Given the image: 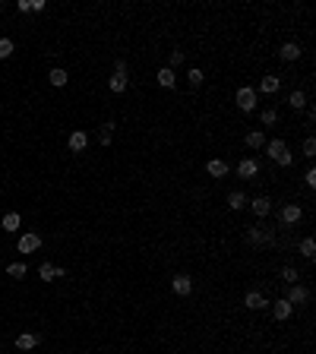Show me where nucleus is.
Returning <instances> with one entry per match:
<instances>
[{
	"label": "nucleus",
	"mask_w": 316,
	"mask_h": 354,
	"mask_svg": "<svg viewBox=\"0 0 316 354\" xmlns=\"http://www.w3.org/2000/svg\"><path fill=\"white\" fill-rule=\"evenodd\" d=\"M237 108L240 111H253L256 108V89H250V86L237 89Z\"/></svg>",
	"instance_id": "nucleus-4"
},
{
	"label": "nucleus",
	"mask_w": 316,
	"mask_h": 354,
	"mask_svg": "<svg viewBox=\"0 0 316 354\" xmlns=\"http://www.w3.org/2000/svg\"><path fill=\"white\" fill-rule=\"evenodd\" d=\"M278 86H282V79H278V76H263V82H260V89L266 92V95H275Z\"/></svg>",
	"instance_id": "nucleus-15"
},
{
	"label": "nucleus",
	"mask_w": 316,
	"mask_h": 354,
	"mask_svg": "<svg viewBox=\"0 0 316 354\" xmlns=\"http://www.w3.org/2000/svg\"><path fill=\"white\" fill-rule=\"evenodd\" d=\"M41 341V335L38 332H22L19 338H16V348H22V351H29V348H35Z\"/></svg>",
	"instance_id": "nucleus-11"
},
{
	"label": "nucleus",
	"mask_w": 316,
	"mask_h": 354,
	"mask_svg": "<svg viewBox=\"0 0 316 354\" xmlns=\"http://www.w3.org/2000/svg\"><path fill=\"white\" fill-rule=\"evenodd\" d=\"M38 275L44 278V281H54V278H64L67 272L60 266H54V263H41V269H38Z\"/></svg>",
	"instance_id": "nucleus-8"
},
{
	"label": "nucleus",
	"mask_w": 316,
	"mask_h": 354,
	"mask_svg": "<svg viewBox=\"0 0 316 354\" xmlns=\"http://www.w3.org/2000/svg\"><path fill=\"white\" fill-rule=\"evenodd\" d=\"M285 301H288L291 307H294V304H307V301H310V291L303 288V285H291V291H288Z\"/></svg>",
	"instance_id": "nucleus-6"
},
{
	"label": "nucleus",
	"mask_w": 316,
	"mask_h": 354,
	"mask_svg": "<svg viewBox=\"0 0 316 354\" xmlns=\"http://www.w3.org/2000/svg\"><path fill=\"white\" fill-rule=\"evenodd\" d=\"M278 57H282V61H297L300 57V48L294 41H288V44H282V51H278Z\"/></svg>",
	"instance_id": "nucleus-16"
},
{
	"label": "nucleus",
	"mask_w": 316,
	"mask_h": 354,
	"mask_svg": "<svg viewBox=\"0 0 316 354\" xmlns=\"http://www.w3.org/2000/svg\"><path fill=\"white\" fill-rule=\"evenodd\" d=\"M266 152H269V158H272L275 164H282V168H288V164L294 161V155H291L288 146H285V139H272V143L266 146Z\"/></svg>",
	"instance_id": "nucleus-1"
},
{
	"label": "nucleus",
	"mask_w": 316,
	"mask_h": 354,
	"mask_svg": "<svg viewBox=\"0 0 316 354\" xmlns=\"http://www.w3.org/2000/svg\"><path fill=\"white\" fill-rule=\"evenodd\" d=\"M127 82H130V79H127V64L117 61V73L111 76L108 86H111V92H117V95H120V92H127Z\"/></svg>",
	"instance_id": "nucleus-3"
},
{
	"label": "nucleus",
	"mask_w": 316,
	"mask_h": 354,
	"mask_svg": "<svg viewBox=\"0 0 316 354\" xmlns=\"http://www.w3.org/2000/svg\"><path fill=\"white\" fill-rule=\"evenodd\" d=\"M272 313H275V320H288V316H291V304L282 298V301H275L272 304Z\"/></svg>",
	"instance_id": "nucleus-17"
},
{
	"label": "nucleus",
	"mask_w": 316,
	"mask_h": 354,
	"mask_svg": "<svg viewBox=\"0 0 316 354\" xmlns=\"http://www.w3.org/2000/svg\"><path fill=\"white\" fill-rule=\"evenodd\" d=\"M111 136H114V124L108 121V124L101 127V136H98V139H101V146H108V143H111Z\"/></svg>",
	"instance_id": "nucleus-26"
},
{
	"label": "nucleus",
	"mask_w": 316,
	"mask_h": 354,
	"mask_svg": "<svg viewBox=\"0 0 316 354\" xmlns=\"http://www.w3.org/2000/svg\"><path fill=\"white\" fill-rule=\"evenodd\" d=\"M171 288H174V294H180V298H186V294L193 291V281H190V275H174Z\"/></svg>",
	"instance_id": "nucleus-7"
},
{
	"label": "nucleus",
	"mask_w": 316,
	"mask_h": 354,
	"mask_svg": "<svg viewBox=\"0 0 316 354\" xmlns=\"http://www.w3.org/2000/svg\"><path fill=\"white\" fill-rule=\"evenodd\" d=\"M177 64H183V51H174V54H171V70L177 67Z\"/></svg>",
	"instance_id": "nucleus-33"
},
{
	"label": "nucleus",
	"mask_w": 316,
	"mask_h": 354,
	"mask_svg": "<svg viewBox=\"0 0 316 354\" xmlns=\"http://www.w3.org/2000/svg\"><path fill=\"white\" fill-rule=\"evenodd\" d=\"M67 70H60V67H57V70H51V82H54V86H67Z\"/></svg>",
	"instance_id": "nucleus-25"
},
{
	"label": "nucleus",
	"mask_w": 316,
	"mask_h": 354,
	"mask_svg": "<svg viewBox=\"0 0 316 354\" xmlns=\"http://www.w3.org/2000/svg\"><path fill=\"white\" fill-rule=\"evenodd\" d=\"M282 278L288 281V285H297V278H300V275H297V269H291V266H285V269H282Z\"/></svg>",
	"instance_id": "nucleus-27"
},
{
	"label": "nucleus",
	"mask_w": 316,
	"mask_h": 354,
	"mask_svg": "<svg viewBox=\"0 0 316 354\" xmlns=\"http://www.w3.org/2000/svg\"><path fill=\"white\" fill-rule=\"evenodd\" d=\"M247 241L256 244V247L275 244V231H272V228H263V225H253V228H247Z\"/></svg>",
	"instance_id": "nucleus-2"
},
{
	"label": "nucleus",
	"mask_w": 316,
	"mask_h": 354,
	"mask_svg": "<svg viewBox=\"0 0 316 354\" xmlns=\"http://www.w3.org/2000/svg\"><path fill=\"white\" fill-rule=\"evenodd\" d=\"M243 304H247V310H263V307H266L269 301L263 298L260 291H250V294H247V301H243Z\"/></svg>",
	"instance_id": "nucleus-14"
},
{
	"label": "nucleus",
	"mask_w": 316,
	"mask_h": 354,
	"mask_svg": "<svg viewBox=\"0 0 316 354\" xmlns=\"http://www.w3.org/2000/svg\"><path fill=\"white\" fill-rule=\"evenodd\" d=\"M7 272L13 275V278H22V275H26V263H13V266H7Z\"/></svg>",
	"instance_id": "nucleus-30"
},
{
	"label": "nucleus",
	"mask_w": 316,
	"mask_h": 354,
	"mask_svg": "<svg viewBox=\"0 0 316 354\" xmlns=\"http://www.w3.org/2000/svg\"><path fill=\"white\" fill-rule=\"evenodd\" d=\"M288 104H291L294 111H300L303 104H307V95H303V92H291V95H288Z\"/></svg>",
	"instance_id": "nucleus-23"
},
{
	"label": "nucleus",
	"mask_w": 316,
	"mask_h": 354,
	"mask_svg": "<svg viewBox=\"0 0 316 354\" xmlns=\"http://www.w3.org/2000/svg\"><path fill=\"white\" fill-rule=\"evenodd\" d=\"M228 206H231V209H243V206H247V196H243L240 190H234V193L228 196Z\"/></svg>",
	"instance_id": "nucleus-24"
},
{
	"label": "nucleus",
	"mask_w": 316,
	"mask_h": 354,
	"mask_svg": "<svg viewBox=\"0 0 316 354\" xmlns=\"http://www.w3.org/2000/svg\"><path fill=\"white\" fill-rule=\"evenodd\" d=\"M275 121H278V111H275V108H269V111H263V124H266V127H272Z\"/></svg>",
	"instance_id": "nucleus-32"
},
{
	"label": "nucleus",
	"mask_w": 316,
	"mask_h": 354,
	"mask_svg": "<svg viewBox=\"0 0 316 354\" xmlns=\"http://www.w3.org/2000/svg\"><path fill=\"white\" fill-rule=\"evenodd\" d=\"M38 247H41L38 234H22L19 238V253H32V250H38Z\"/></svg>",
	"instance_id": "nucleus-9"
},
{
	"label": "nucleus",
	"mask_w": 316,
	"mask_h": 354,
	"mask_svg": "<svg viewBox=\"0 0 316 354\" xmlns=\"http://www.w3.org/2000/svg\"><path fill=\"white\" fill-rule=\"evenodd\" d=\"M300 256H307V259L316 256V244H313V238H303V241H300Z\"/></svg>",
	"instance_id": "nucleus-22"
},
{
	"label": "nucleus",
	"mask_w": 316,
	"mask_h": 354,
	"mask_svg": "<svg viewBox=\"0 0 316 354\" xmlns=\"http://www.w3.org/2000/svg\"><path fill=\"white\" fill-rule=\"evenodd\" d=\"M206 171H209V177H225L228 174V164L221 161V158H212V161L206 164Z\"/></svg>",
	"instance_id": "nucleus-13"
},
{
	"label": "nucleus",
	"mask_w": 316,
	"mask_h": 354,
	"mask_svg": "<svg viewBox=\"0 0 316 354\" xmlns=\"http://www.w3.org/2000/svg\"><path fill=\"white\" fill-rule=\"evenodd\" d=\"M186 76H190V86H193V89H196V86H203V70H196V67H193Z\"/></svg>",
	"instance_id": "nucleus-31"
},
{
	"label": "nucleus",
	"mask_w": 316,
	"mask_h": 354,
	"mask_svg": "<svg viewBox=\"0 0 316 354\" xmlns=\"http://www.w3.org/2000/svg\"><path fill=\"white\" fill-rule=\"evenodd\" d=\"M256 171H260V164H256L253 158H243V161L237 164V174H240V177H253Z\"/></svg>",
	"instance_id": "nucleus-18"
},
{
	"label": "nucleus",
	"mask_w": 316,
	"mask_h": 354,
	"mask_svg": "<svg viewBox=\"0 0 316 354\" xmlns=\"http://www.w3.org/2000/svg\"><path fill=\"white\" fill-rule=\"evenodd\" d=\"M174 82H177V76H174V70H171V67H161V70H158V86L174 89Z\"/></svg>",
	"instance_id": "nucleus-12"
},
{
	"label": "nucleus",
	"mask_w": 316,
	"mask_h": 354,
	"mask_svg": "<svg viewBox=\"0 0 316 354\" xmlns=\"http://www.w3.org/2000/svg\"><path fill=\"white\" fill-rule=\"evenodd\" d=\"M303 155H307V158H313V155H316V139H313V136L303 139Z\"/></svg>",
	"instance_id": "nucleus-29"
},
{
	"label": "nucleus",
	"mask_w": 316,
	"mask_h": 354,
	"mask_svg": "<svg viewBox=\"0 0 316 354\" xmlns=\"http://www.w3.org/2000/svg\"><path fill=\"white\" fill-rule=\"evenodd\" d=\"M86 146H89V136L83 133V130L70 133V152H86Z\"/></svg>",
	"instance_id": "nucleus-10"
},
{
	"label": "nucleus",
	"mask_w": 316,
	"mask_h": 354,
	"mask_svg": "<svg viewBox=\"0 0 316 354\" xmlns=\"http://www.w3.org/2000/svg\"><path fill=\"white\" fill-rule=\"evenodd\" d=\"M4 231H19V212H7L4 215Z\"/></svg>",
	"instance_id": "nucleus-21"
},
{
	"label": "nucleus",
	"mask_w": 316,
	"mask_h": 354,
	"mask_svg": "<svg viewBox=\"0 0 316 354\" xmlns=\"http://www.w3.org/2000/svg\"><path fill=\"white\" fill-rule=\"evenodd\" d=\"M300 215H303V212H300V206H297V203H288L282 212H278L282 225H294V221H300Z\"/></svg>",
	"instance_id": "nucleus-5"
},
{
	"label": "nucleus",
	"mask_w": 316,
	"mask_h": 354,
	"mask_svg": "<svg viewBox=\"0 0 316 354\" xmlns=\"http://www.w3.org/2000/svg\"><path fill=\"white\" fill-rule=\"evenodd\" d=\"M247 146H250V149H263V146H266L263 130H253V133H247Z\"/></svg>",
	"instance_id": "nucleus-20"
},
{
	"label": "nucleus",
	"mask_w": 316,
	"mask_h": 354,
	"mask_svg": "<svg viewBox=\"0 0 316 354\" xmlns=\"http://www.w3.org/2000/svg\"><path fill=\"white\" fill-rule=\"evenodd\" d=\"M303 181H307V187H316V168H310V171H307V177H303Z\"/></svg>",
	"instance_id": "nucleus-34"
},
{
	"label": "nucleus",
	"mask_w": 316,
	"mask_h": 354,
	"mask_svg": "<svg viewBox=\"0 0 316 354\" xmlns=\"http://www.w3.org/2000/svg\"><path fill=\"white\" fill-rule=\"evenodd\" d=\"M29 10H35V13H41V10H44V0H32V4H29Z\"/></svg>",
	"instance_id": "nucleus-35"
},
{
	"label": "nucleus",
	"mask_w": 316,
	"mask_h": 354,
	"mask_svg": "<svg viewBox=\"0 0 316 354\" xmlns=\"http://www.w3.org/2000/svg\"><path fill=\"white\" fill-rule=\"evenodd\" d=\"M10 54H13V41H10V38H0V61H7Z\"/></svg>",
	"instance_id": "nucleus-28"
},
{
	"label": "nucleus",
	"mask_w": 316,
	"mask_h": 354,
	"mask_svg": "<svg viewBox=\"0 0 316 354\" xmlns=\"http://www.w3.org/2000/svg\"><path fill=\"white\" fill-rule=\"evenodd\" d=\"M250 206H253V215H260V218H263V215H269V209H272V203H269V199H266V196H260V199H253V203H250Z\"/></svg>",
	"instance_id": "nucleus-19"
}]
</instances>
